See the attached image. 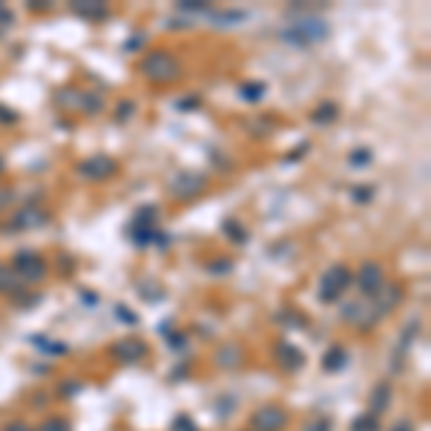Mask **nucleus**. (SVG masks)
Here are the masks:
<instances>
[{
    "mask_svg": "<svg viewBox=\"0 0 431 431\" xmlns=\"http://www.w3.org/2000/svg\"><path fill=\"white\" fill-rule=\"evenodd\" d=\"M12 199V193H9V190H0V204H6Z\"/></svg>",
    "mask_w": 431,
    "mask_h": 431,
    "instance_id": "34",
    "label": "nucleus"
},
{
    "mask_svg": "<svg viewBox=\"0 0 431 431\" xmlns=\"http://www.w3.org/2000/svg\"><path fill=\"white\" fill-rule=\"evenodd\" d=\"M141 75L153 84H173L181 75V61L167 50H156L141 61Z\"/></svg>",
    "mask_w": 431,
    "mask_h": 431,
    "instance_id": "1",
    "label": "nucleus"
},
{
    "mask_svg": "<svg viewBox=\"0 0 431 431\" xmlns=\"http://www.w3.org/2000/svg\"><path fill=\"white\" fill-rule=\"evenodd\" d=\"M371 161H374V153L368 147H356V150L348 153V164L356 167V170H363V167H368Z\"/></svg>",
    "mask_w": 431,
    "mask_h": 431,
    "instance_id": "19",
    "label": "nucleus"
},
{
    "mask_svg": "<svg viewBox=\"0 0 431 431\" xmlns=\"http://www.w3.org/2000/svg\"><path fill=\"white\" fill-rule=\"evenodd\" d=\"M287 423V414L279 405H262V409L253 414V428L256 431H282Z\"/></svg>",
    "mask_w": 431,
    "mask_h": 431,
    "instance_id": "8",
    "label": "nucleus"
},
{
    "mask_svg": "<svg viewBox=\"0 0 431 431\" xmlns=\"http://www.w3.org/2000/svg\"><path fill=\"white\" fill-rule=\"evenodd\" d=\"M29 9H32V12H46V9H50V3H43V0H35V3H29Z\"/></svg>",
    "mask_w": 431,
    "mask_h": 431,
    "instance_id": "32",
    "label": "nucleus"
},
{
    "mask_svg": "<svg viewBox=\"0 0 431 431\" xmlns=\"http://www.w3.org/2000/svg\"><path fill=\"white\" fill-rule=\"evenodd\" d=\"M207 190V176L202 173H179L173 181H170V196L179 199V202H187V199H196L199 193H204Z\"/></svg>",
    "mask_w": 431,
    "mask_h": 431,
    "instance_id": "5",
    "label": "nucleus"
},
{
    "mask_svg": "<svg viewBox=\"0 0 431 431\" xmlns=\"http://www.w3.org/2000/svg\"><path fill=\"white\" fill-rule=\"evenodd\" d=\"M12 271L20 285H35L46 276V259L38 250H17L12 259Z\"/></svg>",
    "mask_w": 431,
    "mask_h": 431,
    "instance_id": "4",
    "label": "nucleus"
},
{
    "mask_svg": "<svg viewBox=\"0 0 431 431\" xmlns=\"http://www.w3.org/2000/svg\"><path fill=\"white\" fill-rule=\"evenodd\" d=\"M12 20H15V15L6 6H0V29H6V23H12Z\"/></svg>",
    "mask_w": 431,
    "mask_h": 431,
    "instance_id": "29",
    "label": "nucleus"
},
{
    "mask_svg": "<svg viewBox=\"0 0 431 431\" xmlns=\"http://www.w3.org/2000/svg\"><path fill=\"white\" fill-rule=\"evenodd\" d=\"M351 431H379V417L377 414H363V417H356Z\"/></svg>",
    "mask_w": 431,
    "mask_h": 431,
    "instance_id": "20",
    "label": "nucleus"
},
{
    "mask_svg": "<svg viewBox=\"0 0 431 431\" xmlns=\"http://www.w3.org/2000/svg\"><path fill=\"white\" fill-rule=\"evenodd\" d=\"M173 431H196V425L190 423V417H184V414H181V417L173 423Z\"/></svg>",
    "mask_w": 431,
    "mask_h": 431,
    "instance_id": "28",
    "label": "nucleus"
},
{
    "mask_svg": "<svg viewBox=\"0 0 431 431\" xmlns=\"http://www.w3.org/2000/svg\"><path fill=\"white\" fill-rule=\"evenodd\" d=\"M40 431H69V423L63 417H52V420H46L40 425Z\"/></svg>",
    "mask_w": 431,
    "mask_h": 431,
    "instance_id": "24",
    "label": "nucleus"
},
{
    "mask_svg": "<svg viewBox=\"0 0 431 431\" xmlns=\"http://www.w3.org/2000/svg\"><path fill=\"white\" fill-rule=\"evenodd\" d=\"M230 262H222V265H207V271H227Z\"/></svg>",
    "mask_w": 431,
    "mask_h": 431,
    "instance_id": "33",
    "label": "nucleus"
},
{
    "mask_svg": "<svg viewBox=\"0 0 431 431\" xmlns=\"http://www.w3.org/2000/svg\"><path fill=\"white\" fill-rule=\"evenodd\" d=\"M20 121V115L15 112V109H9V107H3V104H0V124H17Z\"/></svg>",
    "mask_w": 431,
    "mask_h": 431,
    "instance_id": "26",
    "label": "nucleus"
},
{
    "mask_svg": "<svg viewBox=\"0 0 431 431\" xmlns=\"http://www.w3.org/2000/svg\"><path fill=\"white\" fill-rule=\"evenodd\" d=\"M354 285L365 296H377L382 287H386V271H382V265H377V262H365V265L354 273Z\"/></svg>",
    "mask_w": 431,
    "mask_h": 431,
    "instance_id": "6",
    "label": "nucleus"
},
{
    "mask_svg": "<svg viewBox=\"0 0 431 431\" xmlns=\"http://www.w3.org/2000/svg\"><path fill=\"white\" fill-rule=\"evenodd\" d=\"M351 285H354V273H351V268H345V265H331V268L322 273L319 302H325V305L337 302Z\"/></svg>",
    "mask_w": 431,
    "mask_h": 431,
    "instance_id": "3",
    "label": "nucleus"
},
{
    "mask_svg": "<svg viewBox=\"0 0 431 431\" xmlns=\"http://www.w3.org/2000/svg\"><path fill=\"white\" fill-rule=\"evenodd\" d=\"M32 342H35V345H43V348H40L43 354H55V356H63V354L69 351L63 342H50V340H43V337H32Z\"/></svg>",
    "mask_w": 431,
    "mask_h": 431,
    "instance_id": "21",
    "label": "nucleus"
},
{
    "mask_svg": "<svg viewBox=\"0 0 431 431\" xmlns=\"http://www.w3.org/2000/svg\"><path fill=\"white\" fill-rule=\"evenodd\" d=\"M265 92H268V86H265V84H259V81H248V84L239 86V98L248 101V104H259L262 98H265Z\"/></svg>",
    "mask_w": 431,
    "mask_h": 431,
    "instance_id": "12",
    "label": "nucleus"
},
{
    "mask_svg": "<svg viewBox=\"0 0 431 431\" xmlns=\"http://www.w3.org/2000/svg\"><path fill=\"white\" fill-rule=\"evenodd\" d=\"M279 38H282L285 43L296 46V50H308L310 43H319V40L328 38V23L319 20V17H302V20L294 23V27L282 29Z\"/></svg>",
    "mask_w": 431,
    "mask_h": 431,
    "instance_id": "2",
    "label": "nucleus"
},
{
    "mask_svg": "<svg viewBox=\"0 0 431 431\" xmlns=\"http://www.w3.org/2000/svg\"><path fill=\"white\" fill-rule=\"evenodd\" d=\"M279 363H282L285 368H291V371H294V368H299V365L305 363V356H302V354H299L294 345L282 342V345H279Z\"/></svg>",
    "mask_w": 431,
    "mask_h": 431,
    "instance_id": "14",
    "label": "nucleus"
},
{
    "mask_svg": "<svg viewBox=\"0 0 431 431\" xmlns=\"http://www.w3.org/2000/svg\"><path fill=\"white\" fill-rule=\"evenodd\" d=\"M351 199L359 202V204L371 202V199H374V184H356V187L351 190Z\"/></svg>",
    "mask_w": 431,
    "mask_h": 431,
    "instance_id": "22",
    "label": "nucleus"
},
{
    "mask_svg": "<svg viewBox=\"0 0 431 431\" xmlns=\"http://www.w3.org/2000/svg\"><path fill=\"white\" fill-rule=\"evenodd\" d=\"M115 173H118V161L109 158V156H92V158L78 164V176H84L89 181H104Z\"/></svg>",
    "mask_w": 431,
    "mask_h": 431,
    "instance_id": "7",
    "label": "nucleus"
},
{
    "mask_svg": "<svg viewBox=\"0 0 431 431\" xmlns=\"http://www.w3.org/2000/svg\"><path fill=\"white\" fill-rule=\"evenodd\" d=\"M46 222V213H40L38 207H29V210H20L17 213V219H15V227H35Z\"/></svg>",
    "mask_w": 431,
    "mask_h": 431,
    "instance_id": "15",
    "label": "nucleus"
},
{
    "mask_svg": "<svg viewBox=\"0 0 431 431\" xmlns=\"http://www.w3.org/2000/svg\"><path fill=\"white\" fill-rule=\"evenodd\" d=\"M133 115H135V101H121L115 109V121H130Z\"/></svg>",
    "mask_w": 431,
    "mask_h": 431,
    "instance_id": "23",
    "label": "nucleus"
},
{
    "mask_svg": "<svg viewBox=\"0 0 431 431\" xmlns=\"http://www.w3.org/2000/svg\"><path fill=\"white\" fill-rule=\"evenodd\" d=\"M391 431H414V425H411L409 420H400V423H397V425H394Z\"/></svg>",
    "mask_w": 431,
    "mask_h": 431,
    "instance_id": "31",
    "label": "nucleus"
},
{
    "mask_svg": "<svg viewBox=\"0 0 431 431\" xmlns=\"http://www.w3.org/2000/svg\"><path fill=\"white\" fill-rule=\"evenodd\" d=\"M388 402H391V388L386 386V382H382V386L377 388V394L371 397V409H374L371 414L379 417V411H386V405H388Z\"/></svg>",
    "mask_w": 431,
    "mask_h": 431,
    "instance_id": "18",
    "label": "nucleus"
},
{
    "mask_svg": "<svg viewBox=\"0 0 431 431\" xmlns=\"http://www.w3.org/2000/svg\"><path fill=\"white\" fill-rule=\"evenodd\" d=\"M3 170H6V158H3V156H0V173H3Z\"/></svg>",
    "mask_w": 431,
    "mask_h": 431,
    "instance_id": "35",
    "label": "nucleus"
},
{
    "mask_svg": "<svg viewBox=\"0 0 431 431\" xmlns=\"http://www.w3.org/2000/svg\"><path fill=\"white\" fill-rule=\"evenodd\" d=\"M305 431H333V423L328 417H317V420H310Z\"/></svg>",
    "mask_w": 431,
    "mask_h": 431,
    "instance_id": "25",
    "label": "nucleus"
},
{
    "mask_svg": "<svg viewBox=\"0 0 431 431\" xmlns=\"http://www.w3.org/2000/svg\"><path fill=\"white\" fill-rule=\"evenodd\" d=\"M17 287H20V279L15 276V271L0 265V294H17Z\"/></svg>",
    "mask_w": 431,
    "mask_h": 431,
    "instance_id": "16",
    "label": "nucleus"
},
{
    "mask_svg": "<svg viewBox=\"0 0 431 431\" xmlns=\"http://www.w3.org/2000/svg\"><path fill=\"white\" fill-rule=\"evenodd\" d=\"M6 431H32V428H29L27 423H20V420H15V423H9V425H6Z\"/></svg>",
    "mask_w": 431,
    "mask_h": 431,
    "instance_id": "30",
    "label": "nucleus"
},
{
    "mask_svg": "<svg viewBox=\"0 0 431 431\" xmlns=\"http://www.w3.org/2000/svg\"><path fill=\"white\" fill-rule=\"evenodd\" d=\"M340 118V107L333 104V101H322L314 112H310V121L314 124H319V127H325V124H333Z\"/></svg>",
    "mask_w": 431,
    "mask_h": 431,
    "instance_id": "11",
    "label": "nucleus"
},
{
    "mask_svg": "<svg viewBox=\"0 0 431 431\" xmlns=\"http://www.w3.org/2000/svg\"><path fill=\"white\" fill-rule=\"evenodd\" d=\"M345 363H348V354H345V348H340V345H333V348L325 354V359H322L325 371H331V374L342 371V365H345Z\"/></svg>",
    "mask_w": 431,
    "mask_h": 431,
    "instance_id": "13",
    "label": "nucleus"
},
{
    "mask_svg": "<svg viewBox=\"0 0 431 431\" xmlns=\"http://www.w3.org/2000/svg\"><path fill=\"white\" fill-rule=\"evenodd\" d=\"M179 12H207V3L193 0V3H179Z\"/></svg>",
    "mask_w": 431,
    "mask_h": 431,
    "instance_id": "27",
    "label": "nucleus"
},
{
    "mask_svg": "<svg viewBox=\"0 0 431 431\" xmlns=\"http://www.w3.org/2000/svg\"><path fill=\"white\" fill-rule=\"evenodd\" d=\"M222 230L227 233L230 242H239V245H245V242H248V230H245V225H239L236 219H227V222L222 225Z\"/></svg>",
    "mask_w": 431,
    "mask_h": 431,
    "instance_id": "17",
    "label": "nucleus"
},
{
    "mask_svg": "<svg viewBox=\"0 0 431 431\" xmlns=\"http://www.w3.org/2000/svg\"><path fill=\"white\" fill-rule=\"evenodd\" d=\"M72 12L78 17H86V20H104L109 17V9L104 3H95V0H81V3H72Z\"/></svg>",
    "mask_w": 431,
    "mask_h": 431,
    "instance_id": "10",
    "label": "nucleus"
},
{
    "mask_svg": "<svg viewBox=\"0 0 431 431\" xmlns=\"http://www.w3.org/2000/svg\"><path fill=\"white\" fill-rule=\"evenodd\" d=\"M112 354L121 359V363H135V359H141L144 354H147V345H144L141 340H124V342L112 345Z\"/></svg>",
    "mask_w": 431,
    "mask_h": 431,
    "instance_id": "9",
    "label": "nucleus"
}]
</instances>
